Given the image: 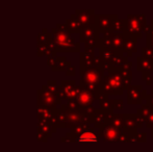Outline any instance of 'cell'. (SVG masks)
<instances>
[{"mask_svg": "<svg viewBox=\"0 0 153 152\" xmlns=\"http://www.w3.org/2000/svg\"><path fill=\"white\" fill-rule=\"evenodd\" d=\"M146 141H147V134H146V132H137V133L133 136L131 142L143 143V142H146Z\"/></svg>", "mask_w": 153, "mask_h": 152, "instance_id": "cell-22", "label": "cell"}, {"mask_svg": "<svg viewBox=\"0 0 153 152\" xmlns=\"http://www.w3.org/2000/svg\"><path fill=\"white\" fill-rule=\"evenodd\" d=\"M126 19H119L116 20L115 24H114L113 30L115 33H123L124 35L125 30H126Z\"/></svg>", "mask_w": 153, "mask_h": 152, "instance_id": "cell-17", "label": "cell"}, {"mask_svg": "<svg viewBox=\"0 0 153 152\" xmlns=\"http://www.w3.org/2000/svg\"><path fill=\"white\" fill-rule=\"evenodd\" d=\"M81 87L89 90L93 94L102 92V82L104 77V69L103 68H81Z\"/></svg>", "mask_w": 153, "mask_h": 152, "instance_id": "cell-2", "label": "cell"}, {"mask_svg": "<svg viewBox=\"0 0 153 152\" xmlns=\"http://www.w3.org/2000/svg\"><path fill=\"white\" fill-rule=\"evenodd\" d=\"M137 39L131 36L124 35V43H123V52L126 54L127 57H131L133 53L137 51Z\"/></svg>", "mask_w": 153, "mask_h": 152, "instance_id": "cell-11", "label": "cell"}, {"mask_svg": "<svg viewBox=\"0 0 153 152\" xmlns=\"http://www.w3.org/2000/svg\"><path fill=\"white\" fill-rule=\"evenodd\" d=\"M145 33L147 36V47L153 49V26L147 25L145 28Z\"/></svg>", "mask_w": 153, "mask_h": 152, "instance_id": "cell-20", "label": "cell"}, {"mask_svg": "<svg viewBox=\"0 0 153 152\" xmlns=\"http://www.w3.org/2000/svg\"><path fill=\"white\" fill-rule=\"evenodd\" d=\"M118 19V15H97L95 25L99 29L100 33H108L113 30L114 24Z\"/></svg>", "mask_w": 153, "mask_h": 152, "instance_id": "cell-5", "label": "cell"}, {"mask_svg": "<svg viewBox=\"0 0 153 152\" xmlns=\"http://www.w3.org/2000/svg\"><path fill=\"white\" fill-rule=\"evenodd\" d=\"M98 136L94 133V130H85V131L81 132L80 136L76 138V141L79 142H98Z\"/></svg>", "mask_w": 153, "mask_h": 152, "instance_id": "cell-15", "label": "cell"}, {"mask_svg": "<svg viewBox=\"0 0 153 152\" xmlns=\"http://www.w3.org/2000/svg\"><path fill=\"white\" fill-rule=\"evenodd\" d=\"M144 120L137 114H124L123 115V128L131 130H137L143 127Z\"/></svg>", "mask_w": 153, "mask_h": 152, "instance_id": "cell-7", "label": "cell"}, {"mask_svg": "<svg viewBox=\"0 0 153 152\" xmlns=\"http://www.w3.org/2000/svg\"><path fill=\"white\" fill-rule=\"evenodd\" d=\"M146 103L153 108V90L151 91V93L149 95H147V97H146Z\"/></svg>", "mask_w": 153, "mask_h": 152, "instance_id": "cell-26", "label": "cell"}, {"mask_svg": "<svg viewBox=\"0 0 153 152\" xmlns=\"http://www.w3.org/2000/svg\"><path fill=\"white\" fill-rule=\"evenodd\" d=\"M123 43H124V35L123 33H115L113 31V40H111L113 50L115 51L123 50Z\"/></svg>", "mask_w": 153, "mask_h": 152, "instance_id": "cell-14", "label": "cell"}, {"mask_svg": "<svg viewBox=\"0 0 153 152\" xmlns=\"http://www.w3.org/2000/svg\"><path fill=\"white\" fill-rule=\"evenodd\" d=\"M137 130H131L123 128L121 129V136H120V142H131L133 136L137 134Z\"/></svg>", "mask_w": 153, "mask_h": 152, "instance_id": "cell-16", "label": "cell"}, {"mask_svg": "<svg viewBox=\"0 0 153 152\" xmlns=\"http://www.w3.org/2000/svg\"><path fill=\"white\" fill-rule=\"evenodd\" d=\"M147 91L143 89L141 85H130L127 89V103L129 105L143 104V100H146Z\"/></svg>", "mask_w": 153, "mask_h": 152, "instance_id": "cell-4", "label": "cell"}, {"mask_svg": "<svg viewBox=\"0 0 153 152\" xmlns=\"http://www.w3.org/2000/svg\"><path fill=\"white\" fill-rule=\"evenodd\" d=\"M126 23V30L124 33L125 36H131L137 39L142 38L147 26L145 15H127Z\"/></svg>", "mask_w": 153, "mask_h": 152, "instance_id": "cell-3", "label": "cell"}, {"mask_svg": "<svg viewBox=\"0 0 153 152\" xmlns=\"http://www.w3.org/2000/svg\"><path fill=\"white\" fill-rule=\"evenodd\" d=\"M151 136H152V138H153V128H152V129H151Z\"/></svg>", "mask_w": 153, "mask_h": 152, "instance_id": "cell-27", "label": "cell"}, {"mask_svg": "<svg viewBox=\"0 0 153 152\" xmlns=\"http://www.w3.org/2000/svg\"><path fill=\"white\" fill-rule=\"evenodd\" d=\"M137 71H141L142 73L145 72H153V61L147 59L143 56H139L137 59Z\"/></svg>", "mask_w": 153, "mask_h": 152, "instance_id": "cell-13", "label": "cell"}, {"mask_svg": "<svg viewBox=\"0 0 153 152\" xmlns=\"http://www.w3.org/2000/svg\"><path fill=\"white\" fill-rule=\"evenodd\" d=\"M100 31L97 28L96 25H89V26H85L81 29L80 33V40L82 42L87 43L89 41L93 40H99L100 39Z\"/></svg>", "mask_w": 153, "mask_h": 152, "instance_id": "cell-8", "label": "cell"}, {"mask_svg": "<svg viewBox=\"0 0 153 152\" xmlns=\"http://www.w3.org/2000/svg\"><path fill=\"white\" fill-rule=\"evenodd\" d=\"M122 108H123V100L113 99V110H122Z\"/></svg>", "mask_w": 153, "mask_h": 152, "instance_id": "cell-24", "label": "cell"}, {"mask_svg": "<svg viewBox=\"0 0 153 152\" xmlns=\"http://www.w3.org/2000/svg\"><path fill=\"white\" fill-rule=\"evenodd\" d=\"M99 133L101 134L103 140L107 141V142H120L121 129L115 127L109 123L101 126L99 128Z\"/></svg>", "mask_w": 153, "mask_h": 152, "instance_id": "cell-6", "label": "cell"}, {"mask_svg": "<svg viewBox=\"0 0 153 152\" xmlns=\"http://www.w3.org/2000/svg\"><path fill=\"white\" fill-rule=\"evenodd\" d=\"M109 124H111L115 127L119 128V129H123V115H117L114 114L111 119Z\"/></svg>", "mask_w": 153, "mask_h": 152, "instance_id": "cell-19", "label": "cell"}, {"mask_svg": "<svg viewBox=\"0 0 153 152\" xmlns=\"http://www.w3.org/2000/svg\"><path fill=\"white\" fill-rule=\"evenodd\" d=\"M153 112V108L152 106H150L149 104H143V106H142V108H140L139 110L137 112V115L139 116V117H141L142 119L144 120V122H146V120H147V118L149 117V115L151 114Z\"/></svg>", "mask_w": 153, "mask_h": 152, "instance_id": "cell-18", "label": "cell"}, {"mask_svg": "<svg viewBox=\"0 0 153 152\" xmlns=\"http://www.w3.org/2000/svg\"><path fill=\"white\" fill-rule=\"evenodd\" d=\"M145 124H146V126H147L148 128H151V129L153 128V112L149 115V117L147 118Z\"/></svg>", "mask_w": 153, "mask_h": 152, "instance_id": "cell-25", "label": "cell"}, {"mask_svg": "<svg viewBox=\"0 0 153 152\" xmlns=\"http://www.w3.org/2000/svg\"><path fill=\"white\" fill-rule=\"evenodd\" d=\"M76 15L78 17V20L82 27L89 26V25H94L95 21H96V16H95V12L93 10H77Z\"/></svg>", "mask_w": 153, "mask_h": 152, "instance_id": "cell-12", "label": "cell"}, {"mask_svg": "<svg viewBox=\"0 0 153 152\" xmlns=\"http://www.w3.org/2000/svg\"><path fill=\"white\" fill-rule=\"evenodd\" d=\"M99 57L103 64L104 70H109L113 67V62L115 59L116 51L108 48H99Z\"/></svg>", "mask_w": 153, "mask_h": 152, "instance_id": "cell-9", "label": "cell"}, {"mask_svg": "<svg viewBox=\"0 0 153 152\" xmlns=\"http://www.w3.org/2000/svg\"><path fill=\"white\" fill-rule=\"evenodd\" d=\"M94 94L82 87H81L80 91L77 93V102L82 108L92 106V103L94 102Z\"/></svg>", "mask_w": 153, "mask_h": 152, "instance_id": "cell-10", "label": "cell"}, {"mask_svg": "<svg viewBox=\"0 0 153 152\" xmlns=\"http://www.w3.org/2000/svg\"><path fill=\"white\" fill-rule=\"evenodd\" d=\"M132 63L128 62L123 67H113L108 74L104 75L102 82V92L106 95H122L123 92L131 85Z\"/></svg>", "mask_w": 153, "mask_h": 152, "instance_id": "cell-1", "label": "cell"}, {"mask_svg": "<svg viewBox=\"0 0 153 152\" xmlns=\"http://www.w3.org/2000/svg\"><path fill=\"white\" fill-rule=\"evenodd\" d=\"M143 75H142V79L144 80V82L146 83V85H150L152 83L153 81V75L152 73H150V72H145V73H142Z\"/></svg>", "mask_w": 153, "mask_h": 152, "instance_id": "cell-23", "label": "cell"}, {"mask_svg": "<svg viewBox=\"0 0 153 152\" xmlns=\"http://www.w3.org/2000/svg\"><path fill=\"white\" fill-rule=\"evenodd\" d=\"M142 55H143V57H145V59L153 61V49L148 48L147 46L143 47V48H142Z\"/></svg>", "mask_w": 153, "mask_h": 152, "instance_id": "cell-21", "label": "cell"}]
</instances>
